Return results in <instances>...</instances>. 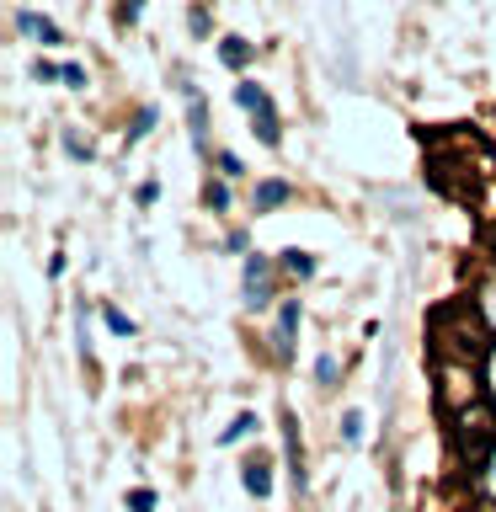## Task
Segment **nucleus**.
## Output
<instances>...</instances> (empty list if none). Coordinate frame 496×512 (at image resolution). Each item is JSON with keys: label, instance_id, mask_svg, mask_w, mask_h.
Listing matches in <instances>:
<instances>
[{"label": "nucleus", "instance_id": "f257e3e1", "mask_svg": "<svg viewBox=\"0 0 496 512\" xmlns=\"http://www.w3.org/2000/svg\"><path fill=\"white\" fill-rule=\"evenodd\" d=\"M235 102L251 112V134L267 144V150H278L283 144V123H278V107H272V96L256 86V80H240L235 86Z\"/></svg>", "mask_w": 496, "mask_h": 512}, {"label": "nucleus", "instance_id": "f03ea898", "mask_svg": "<svg viewBox=\"0 0 496 512\" xmlns=\"http://www.w3.org/2000/svg\"><path fill=\"white\" fill-rule=\"evenodd\" d=\"M240 294H246L251 310H267V304L278 299V288H272V256H262V251L246 256V272H240Z\"/></svg>", "mask_w": 496, "mask_h": 512}, {"label": "nucleus", "instance_id": "7ed1b4c3", "mask_svg": "<svg viewBox=\"0 0 496 512\" xmlns=\"http://www.w3.org/2000/svg\"><path fill=\"white\" fill-rule=\"evenodd\" d=\"M299 320H304V304H299V299H283V310H278V326H272V358H278V363H288V358H294Z\"/></svg>", "mask_w": 496, "mask_h": 512}, {"label": "nucleus", "instance_id": "20e7f679", "mask_svg": "<svg viewBox=\"0 0 496 512\" xmlns=\"http://www.w3.org/2000/svg\"><path fill=\"white\" fill-rule=\"evenodd\" d=\"M438 379H443V390H438V395H443V406H448V411H454L459 400H470V395H475V384H480L470 368L454 363V358H443V363H438Z\"/></svg>", "mask_w": 496, "mask_h": 512}, {"label": "nucleus", "instance_id": "39448f33", "mask_svg": "<svg viewBox=\"0 0 496 512\" xmlns=\"http://www.w3.org/2000/svg\"><path fill=\"white\" fill-rule=\"evenodd\" d=\"M283 459H288V475H294V491H304V486H310V475H304V448H299L294 411H283Z\"/></svg>", "mask_w": 496, "mask_h": 512}, {"label": "nucleus", "instance_id": "423d86ee", "mask_svg": "<svg viewBox=\"0 0 496 512\" xmlns=\"http://www.w3.org/2000/svg\"><path fill=\"white\" fill-rule=\"evenodd\" d=\"M187 96V128H192V150L208 155V102H203V91L198 86H182Z\"/></svg>", "mask_w": 496, "mask_h": 512}, {"label": "nucleus", "instance_id": "0eeeda50", "mask_svg": "<svg viewBox=\"0 0 496 512\" xmlns=\"http://www.w3.org/2000/svg\"><path fill=\"white\" fill-rule=\"evenodd\" d=\"M240 486H246L256 502H267V496H272V459H267V454H256V459L240 464Z\"/></svg>", "mask_w": 496, "mask_h": 512}, {"label": "nucleus", "instance_id": "6e6552de", "mask_svg": "<svg viewBox=\"0 0 496 512\" xmlns=\"http://www.w3.org/2000/svg\"><path fill=\"white\" fill-rule=\"evenodd\" d=\"M16 32H22V38H38L43 48H54V43H64V32H59V22H48V16H38V11H16Z\"/></svg>", "mask_w": 496, "mask_h": 512}, {"label": "nucleus", "instance_id": "1a4fd4ad", "mask_svg": "<svg viewBox=\"0 0 496 512\" xmlns=\"http://www.w3.org/2000/svg\"><path fill=\"white\" fill-rule=\"evenodd\" d=\"M288 198H294V187H288L283 176H267V182H256V192H251V208H256V214H272V208H283Z\"/></svg>", "mask_w": 496, "mask_h": 512}, {"label": "nucleus", "instance_id": "9d476101", "mask_svg": "<svg viewBox=\"0 0 496 512\" xmlns=\"http://www.w3.org/2000/svg\"><path fill=\"white\" fill-rule=\"evenodd\" d=\"M475 315H480V326H486V331H496V272L475 288Z\"/></svg>", "mask_w": 496, "mask_h": 512}, {"label": "nucleus", "instance_id": "9b49d317", "mask_svg": "<svg viewBox=\"0 0 496 512\" xmlns=\"http://www.w3.org/2000/svg\"><path fill=\"white\" fill-rule=\"evenodd\" d=\"M278 267L288 272V278H299V283H304V278H315V256H310V251H299V246H288V251L278 256Z\"/></svg>", "mask_w": 496, "mask_h": 512}, {"label": "nucleus", "instance_id": "f8f14e48", "mask_svg": "<svg viewBox=\"0 0 496 512\" xmlns=\"http://www.w3.org/2000/svg\"><path fill=\"white\" fill-rule=\"evenodd\" d=\"M251 54H256V48H251L246 38H224V43H219V59L230 64V70H246V64H251Z\"/></svg>", "mask_w": 496, "mask_h": 512}, {"label": "nucleus", "instance_id": "ddd939ff", "mask_svg": "<svg viewBox=\"0 0 496 512\" xmlns=\"http://www.w3.org/2000/svg\"><path fill=\"white\" fill-rule=\"evenodd\" d=\"M256 427H262V422H256V411H240V416H235V422H230V427H224V432H219V443H224V448H230V443H240V438H251V432H256Z\"/></svg>", "mask_w": 496, "mask_h": 512}, {"label": "nucleus", "instance_id": "4468645a", "mask_svg": "<svg viewBox=\"0 0 496 512\" xmlns=\"http://www.w3.org/2000/svg\"><path fill=\"white\" fill-rule=\"evenodd\" d=\"M480 496H486V502L496 507V443L486 448V454H480Z\"/></svg>", "mask_w": 496, "mask_h": 512}, {"label": "nucleus", "instance_id": "2eb2a0df", "mask_svg": "<svg viewBox=\"0 0 496 512\" xmlns=\"http://www.w3.org/2000/svg\"><path fill=\"white\" fill-rule=\"evenodd\" d=\"M315 379H320V390H336V384H342V363H336L331 352H320V358H315Z\"/></svg>", "mask_w": 496, "mask_h": 512}, {"label": "nucleus", "instance_id": "dca6fc26", "mask_svg": "<svg viewBox=\"0 0 496 512\" xmlns=\"http://www.w3.org/2000/svg\"><path fill=\"white\" fill-rule=\"evenodd\" d=\"M75 336H80V358H91V304H75Z\"/></svg>", "mask_w": 496, "mask_h": 512}, {"label": "nucleus", "instance_id": "f3484780", "mask_svg": "<svg viewBox=\"0 0 496 512\" xmlns=\"http://www.w3.org/2000/svg\"><path fill=\"white\" fill-rule=\"evenodd\" d=\"M480 390H486V400L496 406V342L486 347V363H480Z\"/></svg>", "mask_w": 496, "mask_h": 512}, {"label": "nucleus", "instance_id": "a211bd4d", "mask_svg": "<svg viewBox=\"0 0 496 512\" xmlns=\"http://www.w3.org/2000/svg\"><path fill=\"white\" fill-rule=\"evenodd\" d=\"M203 203L214 208V214H224V208H230V187H224V182H214V176H208V182H203Z\"/></svg>", "mask_w": 496, "mask_h": 512}, {"label": "nucleus", "instance_id": "6ab92c4d", "mask_svg": "<svg viewBox=\"0 0 496 512\" xmlns=\"http://www.w3.org/2000/svg\"><path fill=\"white\" fill-rule=\"evenodd\" d=\"M155 118H160L155 107H139V118H134V128H128V144H139L144 134H150V128H155Z\"/></svg>", "mask_w": 496, "mask_h": 512}, {"label": "nucleus", "instance_id": "aec40b11", "mask_svg": "<svg viewBox=\"0 0 496 512\" xmlns=\"http://www.w3.org/2000/svg\"><path fill=\"white\" fill-rule=\"evenodd\" d=\"M102 320H107V331H112V336H134V320H128L123 310H112V304L102 310Z\"/></svg>", "mask_w": 496, "mask_h": 512}, {"label": "nucleus", "instance_id": "412c9836", "mask_svg": "<svg viewBox=\"0 0 496 512\" xmlns=\"http://www.w3.org/2000/svg\"><path fill=\"white\" fill-rule=\"evenodd\" d=\"M342 438H347L352 448L363 443V411H347V416H342Z\"/></svg>", "mask_w": 496, "mask_h": 512}, {"label": "nucleus", "instance_id": "4be33fe9", "mask_svg": "<svg viewBox=\"0 0 496 512\" xmlns=\"http://www.w3.org/2000/svg\"><path fill=\"white\" fill-rule=\"evenodd\" d=\"M32 80H43V86H48V80H64V64H48V59H38V64H32Z\"/></svg>", "mask_w": 496, "mask_h": 512}, {"label": "nucleus", "instance_id": "5701e85b", "mask_svg": "<svg viewBox=\"0 0 496 512\" xmlns=\"http://www.w3.org/2000/svg\"><path fill=\"white\" fill-rule=\"evenodd\" d=\"M128 507H134V512H155V491H150V486H139L134 496H128Z\"/></svg>", "mask_w": 496, "mask_h": 512}, {"label": "nucleus", "instance_id": "b1692460", "mask_svg": "<svg viewBox=\"0 0 496 512\" xmlns=\"http://www.w3.org/2000/svg\"><path fill=\"white\" fill-rule=\"evenodd\" d=\"M64 86H70V91H86V70H80V64H64Z\"/></svg>", "mask_w": 496, "mask_h": 512}, {"label": "nucleus", "instance_id": "393cba45", "mask_svg": "<svg viewBox=\"0 0 496 512\" xmlns=\"http://www.w3.org/2000/svg\"><path fill=\"white\" fill-rule=\"evenodd\" d=\"M214 160H219V176H240V155H230V150H219Z\"/></svg>", "mask_w": 496, "mask_h": 512}, {"label": "nucleus", "instance_id": "a878e982", "mask_svg": "<svg viewBox=\"0 0 496 512\" xmlns=\"http://www.w3.org/2000/svg\"><path fill=\"white\" fill-rule=\"evenodd\" d=\"M139 11H144V0H123V6H118V22L134 27V22H139Z\"/></svg>", "mask_w": 496, "mask_h": 512}, {"label": "nucleus", "instance_id": "bb28decb", "mask_svg": "<svg viewBox=\"0 0 496 512\" xmlns=\"http://www.w3.org/2000/svg\"><path fill=\"white\" fill-rule=\"evenodd\" d=\"M64 150H70L75 160H91V144H80L75 134H64Z\"/></svg>", "mask_w": 496, "mask_h": 512}, {"label": "nucleus", "instance_id": "cd10ccee", "mask_svg": "<svg viewBox=\"0 0 496 512\" xmlns=\"http://www.w3.org/2000/svg\"><path fill=\"white\" fill-rule=\"evenodd\" d=\"M155 198H160V182H139V203H144V208H150Z\"/></svg>", "mask_w": 496, "mask_h": 512}]
</instances>
